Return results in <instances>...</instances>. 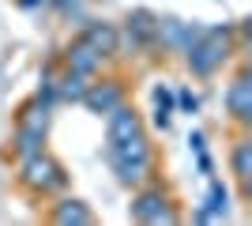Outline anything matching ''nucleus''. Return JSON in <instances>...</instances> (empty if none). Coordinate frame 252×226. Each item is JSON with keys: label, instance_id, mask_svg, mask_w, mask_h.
I'll use <instances>...</instances> for the list:
<instances>
[{"label": "nucleus", "instance_id": "nucleus-14", "mask_svg": "<svg viewBox=\"0 0 252 226\" xmlns=\"http://www.w3.org/2000/svg\"><path fill=\"white\" fill-rule=\"evenodd\" d=\"M19 125L45 132V125H49V106H45L42 98H38V102H31V106H23V113H19Z\"/></svg>", "mask_w": 252, "mask_h": 226}, {"label": "nucleus", "instance_id": "nucleus-10", "mask_svg": "<svg viewBox=\"0 0 252 226\" xmlns=\"http://www.w3.org/2000/svg\"><path fill=\"white\" fill-rule=\"evenodd\" d=\"M117 38H121V34H117L109 23H91V27H87V34H83V42H91L102 57L117 53Z\"/></svg>", "mask_w": 252, "mask_h": 226}, {"label": "nucleus", "instance_id": "nucleus-6", "mask_svg": "<svg viewBox=\"0 0 252 226\" xmlns=\"http://www.w3.org/2000/svg\"><path fill=\"white\" fill-rule=\"evenodd\" d=\"M226 109H230L237 121H249V113H252V83H249V72H241L230 83V91H226Z\"/></svg>", "mask_w": 252, "mask_h": 226}, {"label": "nucleus", "instance_id": "nucleus-17", "mask_svg": "<svg viewBox=\"0 0 252 226\" xmlns=\"http://www.w3.org/2000/svg\"><path fill=\"white\" fill-rule=\"evenodd\" d=\"M53 4H57V8H61V11H68V8H75L79 0H53Z\"/></svg>", "mask_w": 252, "mask_h": 226}, {"label": "nucleus", "instance_id": "nucleus-5", "mask_svg": "<svg viewBox=\"0 0 252 226\" xmlns=\"http://www.w3.org/2000/svg\"><path fill=\"white\" fill-rule=\"evenodd\" d=\"M83 102L91 106V113H109V109H117L121 102H125V91H121V83H94L83 91Z\"/></svg>", "mask_w": 252, "mask_h": 226}, {"label": "nucleus", "instance_id": "nucleus-11", "mask_svg": "<svg viewBox=\"0 0 252 226\" xmlns=\"http://www.w3.org/2000/svg\"><path fill=\"white\" fill-rule=\"evenodd\" d=\"M42 140H45V132H38V129H27V125H19V132H15V155L19 159H31V155H38L42 151Z\"/></svg>", "mask_w": 252, "mask_h": 226}, {"label": "nucleus", "instance_id": "nucleus-9", "mask_svg": "<svg viewBox=\"0 0 252 226\" xmlns=\"http://www.w3.org/2000/svg\"><path fill=\"white\" fill-rule=\"evenodd\" d=\"M105 117H109V143L128 140V136H136V132H139V117L132 113V109H125V106L109 109Z\"/></svg>", "mask_w": 252, "mask_h": 226}, {"label": "nucleus", "instance_id": "nucleus-2", "mask_svg": "<svg viewBox=\"0 0 252 226\" xmlns=\"http://www.w3.org/2000/svg\"><path fill=\"white\" fill-rule=\"evenodd\" d=\"M185 53H189V68L196 75H211L230 57V31H226V27H222V31H203Z\"/></svg>", "mask_w": 252, "mask_h": 226}, {"label": "nucleus", "instance_id": "nucleus-3", "mask_svg": "<svg viewBox=\"0 0 252 226\" xmlns=\"http://www.w3.org/2000/svg\"><path fill=\"white\" fill-rule=\"evenodd\" d=\"M23 185L27 189H61L64 185V170L57 166V162L49 159V155H31V159H23Z\"/></svg>", "mask_w": 252, "mask_h": 226}, {"label": "nucleus", "instance_id": "nucleus-13", "mask_svg": "<svg viewBox=\"0 0 252 226\" xmlns=\"http://www.w3.org/2000/svg\"><path fill=\"white\" fill-rule=\"evenodd\" d=\"M233 173H237L241 189H249V177H252V143L249 140H237V147H233Z\"/></svg>", "mask_w": 252, "mask_h": 226}, {"label": "nucleus", "instance_id": "nucleus-7", "mask_svg": "<svg viewBox=\"0 0 252 226\" xmlns=\"http://www.w3.org/2000/svg\"><path fill=\"white\" fill-rule=\"evenodd\" d=\"M226 207H230V193H226V185L211 181V185H207V196H203V207L196 211V219H200V223L226 219Z\"/></svg>", "mask_w": 252, "mask_h": 226}, {"label": "nucleus", "instance_id": "nucleus-16", "mask_svg": "<svg viewBox=\"0 0 252 226\" xmlns=\"http://www.w3.org/2000/svg\"><path fill=\"white\" fill-rule=\"evenodd\" d=\"M181 106H185V109H196V106H200V98L189 95V91H181Z\"/></svg>", "mask_w": 252, "mask_h": 226}, {"label": "nucleus", "instance_id": "nucleus-4", "mask_svg": "<svg viewBox=\"0 0 252 226\" xmlns=\"http://www.w3.org/2000/svg\"><path fill=\"white\" fill-rule=\"evenodd\" d=\"M132 219H139V223H177V215L166 207V196L162 193H143L132 204Z\"/></svg>", "mask_w": 252, "mask_h": 226}, {"label": "nucleus", "instance_id": "nucleus-8", "mask_svg": "<svg viewBox=\"0 0 252 226\" xmlns=\"http://www.w3.org/2000/svg\"><path fill=\"white\" fill-rule=\"evenodd\" d=\"M98 65H102V53H98L91 42H72L68 45V68L72 72H83V75H94L98 72Z\"/></svg>", "mask_w": 252, "mask_h": 226}, {"label": "nucleus", "instance_id": "nucleus-18", "mask_svg": "<svg viewBox=\"0 0 252 226\" xmlns=\"http://www.w3.org/2000/svg\"><path fill=\"white\" fill-rule=\"evenodd\" d=\"M38 4H45V0H19V8H27V11H31V8H38Z\"/></svg>", "mask_w": 252, "mask_h": 226}, {"label": "nucleus", "instance_id": "nucleus-1", "mask_svg": "<svg viewBox=\"0 0 252 226\" xmlns=\"http://www.w3.org/2000/svg\"><path fill=\"white\" fill-rule=\"evenodd\" d=\"M105 155H109V166H113L117 181L121 185H143L147 181L151 166H155V159H151V143L143 132H136V136H128V140H117L105 147Z\"/></svg>", "mask_w": 252, "mask_h": 226}, {"label": "nucleus", "instance_id": "nucleus-15", "mask_svg": "<svg viewBox=\"0 0 252 226\" xmlns=\"http://www.w3.org/2000/svg\"><path fill=\"white\" fill-rule=\"evenodd\" d=\"M53 219H57V223H91L94 215H91L79 200H64V204L57 207V215H53Z\"/></svg>", "mask_w": 252, "mask_h": 226}, {"label": "nucleus", "instance_id": "nucleus-12", "mask_svg": "<svg viewBox=\"0 0 252 226\" xmlns=\"http://www.w3.org/2000/svg\"><path fill=\"white\" fill-rule=\"evenodd\" d=\"M83 91H87V75L83 72H68L61 75V83H57V95L68 98V102H83Z\"/></svg>", "mask_w": 252, "mask_h": 226}]
</instances>
